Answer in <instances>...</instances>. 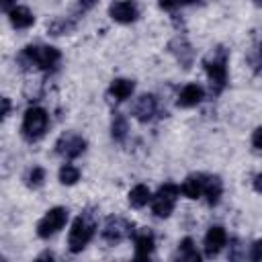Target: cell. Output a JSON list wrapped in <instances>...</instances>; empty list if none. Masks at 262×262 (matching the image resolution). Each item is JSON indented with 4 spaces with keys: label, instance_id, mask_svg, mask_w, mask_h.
Masks as SVG:
<instances>
[{
    "label": "cell",
    "instance_id": "4316f807",
    "mask_svg": "<svg viewBox=\"0 0 262 262\" xmlns=\"http://www.w3.org/2000/svg\"><path fill=\"white\" fill-rule=\"evenodd\" d=\"M10 113V100L8 98H2V117H6Z\"/></svg>",
    "mask_w": 262,
    "mask_h": 262
},
{
    "label": "cell",
    "instance_id": "9a60e30c",
    "mask_svg": "<svg viewBox=\"0 0 262 262\" xmlns=\"http://www.w3.org/2000/svg\"><path fill=\"white\" fill-rule=\"evenodd\" d=\"M221 192H223L221 178L219 176H205V190H203V194L207 196V203L209 205H215L219 201Z\"/></svg>",
    "mask_w": 262,
    "mask_h": 262
},
{
    "label": "cell",
    "instance_id": "5b68a950",
    "mask_svg": "<svg viewBox=\"0 0 262 262\" xmlns=\"http://www.w3.org/2000/svg\"><path fill=\"white\" fill-rule=\"evenodd\" d=\"M68 221V209L63 207H53L45 213V217L37 223V235L39 237H49L53 233H57Z\"/></svg>",
    "mask_w": 262,
    "mask_h": 262
},
{
    "label": "cell",
    "instance_id": "6da1fadb",
    "mask_svg": "<svg viewBox=\"0 0 262 262\" xmlns=\"http://www.w3.org/2000/svg\"><path fill=\"white\" fill-rule=\"evenodd\" d=\"M94 229H96V223L86 213H82L74 221V225L70 229V235H68V248H70V252H74V254L82 252L86 248V244L92 239Z\"/></svg>",
    "mask_w": 262,
    "mask_h": 262
},
{
    "label": "cell",
    "instance_id": "d4e9b609",
    "mask_svg": "<svg viewBox=\"0 0 262 262\" xmlns=\"http://www.w3.org/2000/svg\"><path fill=\"white\" fill-rule=\"evenodd\" d=\"M176 6H182V0H160V8H166V10H172Z\"/></svg>",
    "mask_w": 262,
    "mask_h": 262
},
{
    "label": "cell",
    "instance_id": "ac0fdd59",
    "mask_svg": "<svg viewBox=\"0 0 262 262\" xmlns=\"http://www.w3.org/2000/svg\"><path fill=\"white\" fill-rule=\"evenodd\" d=\"M151 252H154V235L149 231L139 233L135 237V256L141 260V258H147Z\"/></svg>",
    "mask_w": 262,
    "mask_h": 262
},
{
    "label": "cell",
    "instance_id": "f1b7e54d",
    "mask_svg": "<svg viewBox=\"0 0 262 262\" xmlns=\"http://www.w3.org/2000/svg\"><path fill=\"white\" fill-rule=\"evenodd\" d=\"M254 188H256L258 192H262V174H258V176L254 178Z\"/></svg>",
    "mask_w": 262,
    "mask_h": 262
},
{
    "label": "cell",
    "instance_id": "44dd1931",
    "mask_svg": "<svg viewBox=\"0 0 262 262\" xmlns=\"http://www.w3.org/2000/svg\"><path fill=\"white\" fill-rule=\"evenodd\" d=\"M80 180V170L76 168V166H72V164H63L61 168H59V182L61 184H76Z\"/></svg>",
    "mask_w": 262,
    "mask_h": 262
},
{
    "label": "cell",
    "instance_id": "e0dca14e",
    "mask_svg": "<svg viewBox=\"0 0 262 262\" xmlns=\"http://www.w3.org/2000/svg\"><path fill=\"white\" fill-rule=\"evenodd\" d=\"M149 201H151V192H149V188H147L145 184H137V186H133V188L129 190V205H131V207L141 209V207H145Z\"/></svg>",
    "mask_w": 262,
    "mask_h": 262
},
{
    "label": "cell",
    "instance_id": "484cf974",
    "mask_svg": "<svg viewBox=\"0 0 262 262\" xmlns=\"http://www.w3.org/2000/svg\"><path fill=\"white\" fill-rule=\"evenodd\" d=\"M252 143H254V147L262 149V127H258V129L254 131V135H252Z\"/></svg>",
    "mask_w": 262,
    "mask_h": 262
},
{
    "label": "cell",
    "instance_id": "cb8c5ba5",
    "mask_svg": "<svg viewBox=\"0 0 262 262\" xmlns=\"http://www.w3.org/2000/svg\"><path fill=\"white\" fill-rule=\"evenodd\" d=\"M250 258H252V260H262V239H258V242L252 246Z\"/></svg>",
    "mask_w": 262,
    "mask_h": 262
},
{
    "label": "cell",
    "instance_id": "603a6c76",
    "mask_svg": "<svg viewBox=\"0 0 262 262\" xmlns=\"http://www.w3.org/2000/svg\"><path fill=\"white\" fill-rule=\"evenodd\" d=\"M72 27H74V23H68L66 18H59V20L49 25V33L51 35H61V33H68Z\"/></svg>",
    "mask_w": 262,
    "mask_h": 262
},
{
    "label": "cell",
    "instance_id": "2e32d148",
    "mask_svg": "<svg viewBox=\"0 0 262 262\" xmlns=\"http://www.w3.org/2000/svg\"><path fill=\"white\" fill-rule=\"evenodd\" d=\"M133 88H135V84H133L131 80L117 78V80L111 82L108 92H111V96H115L117 100H125V98H129V96L133 94Z\"/></svg>",
    "mask_w": 262,
    "mask_h": 262
},
{
    "label": "cell",
    "instance_id": "52a82bcc",
    "mask_svg": "<svg viewBox=\"0 0 262 262\" xmlns=\"http://www.w3.org/2000/svg\"><path fill=\"white\" fill-rule=\"evenodd\" d=\"M131 223L125 221V219H119V217H111L102 229V237L108 242V244H119L121 239H125L127 235H131Z\"/></svg>",
    "mask_w": 262,
    "mask_h": 262
},
{
    "label": "cell",
    "instance_id": "3957f363",
    "mask_svg": "<svg viewBox=\"0 0 262 262\" xmlns=\"http://www.w3.org/2000/svg\"><path fill=\"white\" fill-rule=\"evenodd\" d=\"M47 121H49V117H47L45 108H41V106L27 108V113L23 117V135L29 141L39 139L45 133V129H47Z\"/></svg>",
    "mask_w": 262,
    "mask_h": 262
},
{
    "label": "cell",
    "instance_id": "d6986e66",
    "mask_svg": "<svg viewBox=\"0 0 262 262\" xmlns=\"http://www.w3.org/2000/svg\"><path fill=\"white\" fill-rule=\"evenodd\" d=\"M111 133L115 141H123L127 137V119L121 113L113 115V123H111Z\"/></svg>",
    "mask_w": 262,
    "mask_h": 262
},
{
    "label": "cell",
    "instance_id": "7402d4cb",
    "mask_svg": "<svg viewBox=\"0 0 262 262\" xmlns=\"http://www.w3.org/2000/svg\"><path fill=\"white\" fill-rule=\"evenodd\" d=\"M43 180H45V170L43 168H33V170H29V174H27V186H31V188H39L41 184H43Z\"/></svg>",
    "mask_w": 262,
    "mask_h": 262
},
{
    "label": "cell",
    "instance_id": "4fadbf2b",
    "mask_svg": "<svg viewBox=\"0 0 262 262\" xmlns=\"http://www.w3.org/2000/svg\"><path fill=\"white\" fill-rule=\"evenodd\" d=\"M203 100V88L196 86V84H186L182 90H180V96H178V106H196L199 102Z\"/></svg>",
    "mask_w": 262,
    "mask_h": 262
},
{
    "label": "cell",
    "instance_id": "f546056e",
    "mask_svg": "<svg viewBox=\"0 0 262 262\" xmlns=\"http://www.w3.org/2000/svg\"><path fill=\"white\" fill-rule=\"evenodd\" d=\"M194 2H199V0H182V6L184 4H194Z\"/></svg>",
    "mask_w": 262,
    "mask_h": 262
},
{
    "label": "cell",
    "instance_id": "7c38bea8",
    "mask_svg": "<svg viewBox=\"0 0 262 262\" xmlns=\"http://www.w3.org/2000/svg\"><path fill=\"white\" fill-rule=\"evenodd\" d=\"M8 18L14 29H27L35 23V16L27 6H12V10L8 12Z\"/></svg>",
    "mask_w": 262,
    "mask_h": 262
},
{
    "label": "cell",
    "instance_id": "ffe728a7",
    "mask_svg": "<svg viewBox=\"0 0 262 262\" xmlns=\"http://www.w3.org/2000/svg\"><path fill=\"white\" fill-rule=\"evenodd\" d=\"M178 258H180V260H188V262H199V260H201V256H199V252L194 250V244H192L190 237H184V239L180 242Z\"/></svg>",
    "mask_w": 262,
    "mask_h": 262
},
{
    "label": "cell",
    "instance_id": "30bf717a",
    "mask_svg": "<svg viewBox=\"0 0 262 262\" xmlns=\"http://www.w3.org/2000/svg\"><path fill=\"white\" fill-rule=\"evenodd\" d=\"M156 111H158V102H156V98H154L151 94H141V96L135 100V104H133V115H135V119L141 121V123L149 121V119L156 115Z\"/></svg>",
    "mask_w": 262,
    "mask_h": 262
},
{
    "label": "cell",
    "instance_id": "8fae6325",
    "mask_svg": "<svg viewBox=\"0 0 262 262\" xmlns=\"http://www.w3.org/2000/svg\"><path fill=\"white\" fill-rule=\"evenodd\" d=\"M225 244H227V233H225L223 227L215 225V227H211L207 231V235H205V252H207V256L219 254Z\"/></svg>",
    "mask_w": 262,
    "mask_h": 262
},
{
    "label": "cell",
    "instance_id": "83f0119b",
    "mask_svg": "<svg viewBox=\"0 0 262 262\" xmlns=\"http://www.w3.org/2000/svg\"><path fill=\"white\" fill-rule=\"evenodd\" d=\"M96 2H98V0H80V6H82L84 10H88V8H92Z\"/></svg>",
    "mask_w": 262,
    "mask_h": 262
},
{
    "label": "cell",
    "instance_id": "8992f818",
    "mask_svg": "<svg viewBox=\"0 0 262 262\" xmlns=\"http://www.w3.org/2000/svg\"><path fill=\"white\" fill-rule=\"evenodd\" d=\"M205 70H207V76H209V80H211V86L215 88V92L223 90V86L227 84L225 53H221L219 57H213L211 61H205Z\"/></svg>",
    "mask_w": 262,
    "mask_h": 262
},
{
    "label": "cell",
    "instance_id": "7a4b0ae2",
    "mask_svg": "<svg viewBox=\"0 0 262 262\" xmlns=\"http://www.w3.org/2000/svg\"><path fill=\"white\" fill-rule=\"evenodd\" d=\"M59 57H61V53L55 47H33V45L25 47L23 53L18 55L20 61H25L29 66H37L41 70L53 68L59 61Z\"/></svg>",
    "mask_w": 262,
    "mask_h": 262
},
{
    "label": "cell",
    "instance_id": "277c9868",
    "mask_svg": "<svg viewBox=\"0 0 262 262\" xmlns=\"http://www.w3.org/2000/svg\"><path fill=\"white\" fill-rule=\"evenodd\" d=\"M180 194V186L166 182L164 186H160V190L156 192V196L151 199V211L156 217H168L174 211L176 199Z\"/></svg>",
    "mask_w": 262,
    "mask_h": 262
},
{
    "label": "cell",
    "instance_id": "4dcf8cb0",
    "mask_svg": "<svg viewBox=\"0 0 262 262\" xmlns=\"http://www.w3.org/2000/svg\"><path fill=\"white\" fill-rule=\"evenodd\" d=\"M254 2H256V4H262V0H254Z\"/></svg>",
    "mask_w": 262,
    "mask_h": 262
},
{
    "label": "cell",
    "instance_id": "5bb4252c",
    "mask_svg": "<svg viewBox=\"0 0 262 262\" xmlns=\"http://www.w3.org/2000/svg\"><path fill=\"white\" fill-rule=\"evenodd\" d=\"M180 190H182L184 196H188V199H199V196L203 194V190H205V176H203V174H192V176H188V178L184 180V184H182Z\"/></svg>",
    "mask_w": 262,
    "mask_h": 262
},
{
    "label": "cell",
    "instance_id": "ba28073f",
    "mask_svg": "<svg viewBox=\"0 0 262 262\" xmlns=\"http://www.w3.org/2000/svg\"><path fill=\"white\" fill-rule=\"evenodd\" d=\"M108 14H111V18H113V20L127 25V23L137 20L139 10H137V4H135V2H131V0H117V2H113V4H111Z\"/></svg>",
    "mask_w": 262,
    "mask_h": 262
},
{
    "label": "cell",
    "instance_id": "9c48e42d",
    "mask_svg": "<svg viewBox=\"0 0 262 262\" xmlns=\"http://www.w3.org/2000/svg\"><path fill=\"white\" fill-rule=\"evenodd\" d=\"M55 149L63 158H78L86 149V141L76 133H68L59 137V141L55 143Z\"/></svg>",
    "mask_w": 262,
    "mask_h": 262
}]
</instances>
